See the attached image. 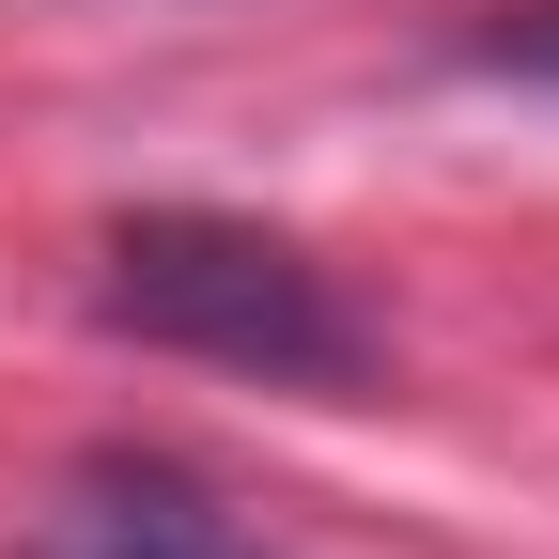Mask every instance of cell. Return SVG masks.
I'll use <instances>...</instances> for the list:
<instances>
[{
    "label": "cell",
    "mask_w": 559,
    "mask_h": 559,
    "mask_svg": "<svg viewBox=\"0 0 559 559\" xmlns=\"http://www.w3.org/2000/svg\"><path fill=\"white\" fill-rule=\"evenodd\" d=\"M94 326L156 342V358H202V373H249V389H358L373 373L358 296L296 234L218 218V202H140V218H109Z\"/></svg>",
    "instance_id": "6da1fadb"
},
{
    "label": "cell",
    "mask_w": 559,
    "mask_h": 559,
    "mask_svg": "<svg viewBox=\"0 0 559 559\" xmlns=\"http://www.w3.org/2000/svg\"><path fill=\"white\" fill-rule=\"evenodd\" d=\"M16 559H280V544L218 498V481H187V466H156V451H94V466L32 513Z\"/></svg>",
    "instance_id": "7a4b0ae2"
},
{
    "label": "cell",
    "mask_w": 559,
    "mask_h": 559,
    "mask_svg": "<svg viewBox=\"0 0 559 559\" xmlns=\"http://www.w3.org/2000/svg\"><path fill=\"white\" fill-rule=\"evenodd\" d=\"M451 62H481V79H544V94H559V0H498V16H466Z\"/></svg>",
    "instance_id": "3957f363"
}]
</instances>
